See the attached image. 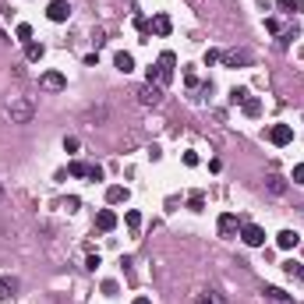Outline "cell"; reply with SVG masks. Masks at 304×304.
Returning <instances> with one entry per match:
<instances>
[{
    "label": "cell",
    "instance_id": "cell-33",
    "mask_svg": "<svg viewBox=\"0 0 304 304\" xmlns=\"http://www.w3.org/2000/svg\"><path fill=\"white\" fill-rule=\"evenodd\" d=\"M135 304H149V297H135Z\"/></svg>",
    "mask_w": 304,
    "mask_h": 304
},
{
    "label": "cell",
    "instance_id": "cell-13",
    "mask_svg": "<svg viewBox=\"0 0 304 304\" xmlns=\"http://www.w3.org/2000/svg\"><path fill=\"white\" fill-rule=\"evenodd\" d=\"M96 227L99 230H113L117 227V212H113V209H103V212L96 216Z\"/></svg>",
    "mask_w": 304,
    "mask_h": 304
},
{
    "label": "cell",
    "instance_id": "cell-4",
    "mask_svg": "<svg viewBox=\"0 0 304 304\" xmlns=\"http://www.w3.org/2000/svg\"><path fill=\"white\" fill-rule=\"evenodd\" d=\"M269 142L272 145H290L294 142V128L290 124H272L269 128Z\"/></svg>",
    "mask_w": 304,
    "mask_h": 304
},
{
    "label": "cell",
    "instance_id": "cell-9",
    "mask_svg": "<svg viewBox=\"0 0 304 304\" xmlns=\"http://www.w3.org/2000/svg\"><path fill=\"white\" fill-rule=\"evenodd\" d=\"M276 244H280L283 251H290V248H297V244H301V237H297L294 230H280V233H276Z\"/></svg>",
    "mask_w": 304,
    "mask_h": 304
},
{
    "label": "cell",
    "instance_id": "cell-19",
    "mask_svg": "<svg viewBox=\"0 0 304 304\" xmlns=\"http://www.w3.org/2000/svg\"><path fill=\"white\" fill-rule=\"evenodd\" d=\"M25 57L36 64V60H43V43H25Z\"/></svg>",
    "mask_w": 304,
    "mask_h": 304
},
{
    "label": "cell",
    "instance_id": "cell-20",
    "mask_svg": "<svg viewBox=\"0 0 304 304\" xmlns=\"http://www.w3.org/2000/svg\"><path fill=\"white\" fill-rule=\"evenodd\" d=\"M85 120H88L92 128H96V124H103V120H106V106H96V110H88V113H85Z\"/></svg>",
    "mask_w": 304,
    "mask_h": 304
},
{
    "label": "cell",
    "instance_id": "cell-21",
    "mask_svg": "<svg viewBox=\"0 0 304 304\" xmlns=\"http://www.w3.org/2000/svg\"><path fill=\"white\" fill-rule=\"evenodd\" d=\"M188 209H191V212H202V209H205V198H202V191H191V198H188Z\"/></svg>",
    "mask_w": 304,
    "mask_h": 304
},
{
    "label": "cell",
    "instance_id": "cell-8",
    "mask_svg": "<svg viewBox=\"0 0 304 304\" xmlns=\"http://www.w3.org/2000/svg\"><path fill=\"white\" fill-rule=\"evenodd\" d=\"M262 294H265V301H269V304H294V297H290L287 290H280V287H265Z\"/></svg>",
    "mask_w": 304,
    "mask_h": 304
},
{
    "label": "cell",
    "instance_id": "cell-30",
    "mask_svg": "<svg viewBox=\"0 0 304 304\" xmlns=\"http://www.w3.org/2000/svg\"><path fill=\"white\" fill-rule=\"evenodd\" d=\"M88 180H103V166H88Z\"/></svg>",
    "mask_w": 304,
    "mask_h": 304
},
{
    "label": "cell",
    "instance_id": "cell-22",
    "mask_svg": "<svg viewBox=\"0 0 304 304\" xmlns=\"http://www.w3.org/2000/svg\"><path fill=\"white\" fill-rule=\"evenodd\" d=\"M124 223H128V227H131L135 233H138V230H142V212H135V209H128V216H124Z\"/></svg>",
    "mask_w": 304,
    "mask_h": 304
},
{
    "label": "cell",
    "instance_id": "cell-23",
    "mask_svg": "<svg viewBox=\"0 0 304 304\" xmlns=\"http://www.w3.org/2000/svg\"><path fill=\"white\" fill-rule=\"evenodd\" d=\"M14 36H18L21 43H32V25H25V21H21V25L14 28Z\"/></svg>",
    "mask_w": 304,
    "mask_h": 304
},
{
    "label": "cell",
    "instance_id": "cell-29",
    "mask_svg": "<svg viewBox=\"0 0 304 304\" xmlns=\"http://www.w3.org/2000/svg\"><path fill=\"white\" fill-rule=\"evenodd\" d=\"M92 43H96V46H103V43H106V32H103V28H96V32H92Z\"/></svg>",
    "mask_w": 304,
    "mask_h": 304
},
{
    "label": "cell",
    "instance_id": "cell-25",
    "mask_svg": "<svg viewBox=\"0 0 304 304\" xmlns=\"http://www.w3.org/2000/svg\"><path fill=\"white\" fill-rule=\"evenodd\" d=\"M135 28H138L142 36H149V21H145V14H135Z\"/></svg>",
    "mask_w": 304,
    "mask_h": 304
},
{
    "label": "cell",
    "instance_id": "cell-24",
    "mask_svg": "<svg viewBox=\"0 0 304 304\" xmlns=\"http://www.w3.org/2000/svg\"><path fill=\"white\" fill-rule=\"evenodd\" d=\"M68 173H71V177H88V163H71Z\"/></svg>",
    "mask_w": 304,
    "mask_h": 304
},
{
    "label": "cell",
    "instance_id": "cell-10",
    "mask_svg": "<svg viewBox=\"0 0 304 304\" xmlns=\"http://www.w3.org/2000/svg\"><path fill=\"white\" fill-rule=\"evenodd\" d=\"M170 28H173V21L166 18V14H156L149 25V32H156V36H170Z\"/></svg>",
    "mask_w": 304,
    "mask_h": 304
},
{
    "label": "cell",
    "instance_id": "cell-28",
    "mask_svg": "<svg viewBox=\"0 0 304 304\" xmlns=\"http://www.w3.org/2000/svg\"><path fill=\"white\" fill-rule=\"evenodd\" d=\"M294 184H304V163L294 166Z\"/></svg>",
    "mask_w": 304,
    "mask_h": 304
},
{
    "label": "cell",
    "instance_id": "cell-15",
    "mask_svg": "<svg viewBox=\"0 0 304 304\" xmlns=\"http://www.w3.org/2000/svg\"><path fill=\"white\" fill-rule=\"evenodd\" d=\"M14 290H18V280H11V276H0V301H7Z\"/></svg>",
    "mask_w": 304,
    "mask_h": 304
},
{
    "label": "cell",
    "instance_id": "cell-14",
    "mask_svg": "<svg viewBox=\"0 0 304 304\" xmlns=\"http://www.w3.org/2000/svg\"><path fill=\"white\" fill-rule=\"evenodd\" d=\"M106 202L110 205H120V202H128V191L120 184H113V188H106Z\"/></svg>",
    "mask_w": 304,
    "mask_h": 304
},
{
    "label": "cell",
    "instance_id": "cell-26",
    "mask_svg": "<svg viewBox=\"0 0 304 304\" xmlns=\"http://www.w3.org/2000/svg\"><path fill=\"white\" fill-rule=\"evenodd\" d=\"M216 60H223V53L220 50H205V64H216Z\"/></svg>",
    "mask_w": 304,
    "mask_h": 304
},
{
    "label": "cell",
    "instance_id": "cell-3",
    "mask_svg": "<svg viewBox=\"0 0 304 304\" xmlns=\"http://www.w3.org/2000/svg\"><path fill=\"white\" fill-rule=\"evenodd\" d=\"M240 237H244L248 248H262V244H265V230L258 227V223H244V227H240Z\"/></svg>",
    "mask_w": 304,
    "mask_h": 304
},
{
    "label": "cell",
    "instance_id": "cell-1",
    "mask_svg": "<svg viewBox=\"0 0 304 304\" xmlns=\"http://www.w3.org/2000/svg\"><path fill=\"white\" fill-rule=\"evenodd\" d=\"M7 113H11L14 124H28V120L36 117V106H32L28 99H11V103H7Z\"/></svg>",
    "mask_w": 304,
    "mask_h": 304
},
{
    "label": "cell",
    "instance_id": "cell-27",
    "mask_svg": "<svg viewBox=\"0 0 304 304\" xmlns=\"http://www.w3.org/2000/svg\"><path fill=\"white\" fill-rule=\"evenodd\" d=\"M230 99H233V103H244V99H248V88H233Z\"/></svg>",
    "mask_w": 304,
    "mask_h": 304
},
{
    "label": "cell",
    "instance_id": "cell-12",
    "mask_svg": "<svg viewBox=\"0 0 304 304\" xmlns=\"http://www.w3.org/2000/svg\"><path fill=\"white\" fill-rule=\"evenodd\" d=\"M113 64H117V71H120V75H131V71H135V57H131V53H124V50L113 57Z\"/></svg>",
    "mask_w": 304,
    "mask_h": 304
},
{
    "label": "cell",
    "instance_id": "cell-16",
    "mask_svg": "<svg viewBox=\"0 0 304 304\" xmlns=\"http://www.w3.org/2000/svg\"><path fill=\"white\" fill-rule=\"evenodd\" d=\"M240 106H244V113H248V117H258V113H262V99H255V96H248Z\"/></svg>",
    "mask_w": 304,
    "mask_h": 304
},
{
    "label": "cell",
    "instance_id": "cell-34",
    "mask_svg": "<svg viewBox=\"0 0 304 304\" xmlns=\"http://www.w3.org/2000/svg\"><path fill=\"white\" fill-rule=\"evenodd\" d=\"M0 195H4V188H0Z\"/></svg>",
    "mask_w": 304,
    "mask_h": 304
},
{
    "label": "cell",
    "instance_id": "cell-5",
    "mask_svg": "<svg viewBox=\"0 0 304 304\" xmlns=\"http://www.w3.org/2000/svg\"><path fill=\"white\" fill-rule=\"evenodd\" d=\"M46 18H50V21H68V18H71V7H68V0H53V4L46 7Z\"/></svg>",
    "mask_w": 304,
    "mask_h": 304
},
{
    "label": "cell",
    "instance_id": "cell-18",
    "mask_svg": "<svg viewBox=\"0 0 304 304\" xmlns=\"http://www.w3.org/2000/svg\"><path fill=\"white\" fill-rule=\"evenodd\" d=\"M195 304H227V301H223L220 290H205V294H198V301H195Z\"/></svg>",
    "mask_w": 304,
    "mask_h": 304
},
{
    "label": "cell",
    "instance_id": "cell-2",
    "mask_svg": "<svg viewBox=\"0 0 304 304\" xmlns=\"http://www.w3.org/2000/svg\"><path fill=\"white\" fill-rule=\"evenodd\" d=\"M135 96H138V103H142V106H159V103H163V88H159V85H152V81H145Z\"/></svg>",
    "mask_w": 304,
    "mask_h": 304
},
{
    "label": "cell",
    "instance_id": "cell-11",
    "mask_svg": "<svg viewBox=\"0 0 304 304\" xmlns=\"http://www.w3.org/2000/svg\"><path fill=\"white\" fill-rule=\"evenodd\" d=\"M237 227H240V223H237V216H233V212H223V216H220V233H223V237H233Z\"/></svg>",
    "mask_w": 304,
    "mask_h": 304
},
{
    "label": "cell",
    "instance_id": "cell-7",
    "mask_svg": "<svg viewBox=\"0 0 304 304\" xmlns=\"http://www.w3.org/2000/svg\"><path fill=\"white\" fill-rule=\"evenodd\" d=\"M223 64L227 68H244V64H251V53L248 50H230V53H223Z\"/></svg>",
    "mask_w": 304,
    "mask_h": 304
},
{
    "label": "cell",
    "instance_id": "cell-32",
    "mask_svg": "<svg viewBox=\"0 0 304 304\" xmlns=\"http://www.w3.org/2000/svg\"><path fill=\"white\" fill-rule=\"evenodd\" d=\"M294 276H297V280H304V265H297V269H294Z\"/></svg>",
    "mask_w": 304,
    "mask_h": 304
},
{
    "label": "cell",
    "instance_id": "cell-31",
    "mask_svg": "<svg viewBox=\"0 0 304 304\" xmlns=\"http://www.w3.org/2000/svg\"><path fill=\"white\" fill-rule=\"evenodd\" d=\"M64 149H68V152H78V138H75V135H71V138H64Z\"/></svg>",
    "mask_w": 304,
    "mask_h": 304
},
{
    "label": "cell",
    "instance_id": "cell-17",
    "mask_svg": "<svg viewBox=\"0 0 304 304\" xmlns=\"http://www.w3.org/2000/svg\"><path fill=\"white\" fill-rule=\"evenodd\" d=\"M265 188H269V191H272V195H283V191H287V180H283V177H276V173H272V177H265Z\"/></svg>",
    "mask_w": 304,
    "mask_h": 304
},
{
    "label": "cell",
    "instance_id": "cell-6",
    "mask_svg": "<svg viewBox=\"0 0 304 304\" xmlns=\"http://www.w3.org/2000/svg\"><path fill=\"white\" fill-rule=\"evenodd\" d=\"M39 85H43V88H50V92H60V88L68 85V78L60 75V71H46V75L39 78Z\"/></svg>",
    "mask_w": 304,
    "mask_h": 304
}]
</instances>
